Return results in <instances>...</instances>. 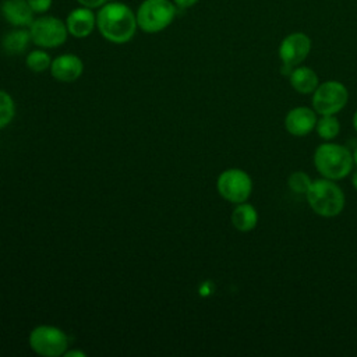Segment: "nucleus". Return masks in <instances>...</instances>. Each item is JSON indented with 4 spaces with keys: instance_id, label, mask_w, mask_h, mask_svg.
Instances as JSON below:
<instances>
[{
    "instance_id": "1",
    "label": "nucleus",
    "mask_w": 357,
    "mask_h": 357,
    "mask_svg": "<svg viewBox=\"0 0 357 357\" xmlns=\"http://www.w3.org/2000/svg\"><path fill=\"white\" fill-rule=\"evenodd\" d=\"M96 28L100 35L116 45L130 42L138 28L135 13L123 1H107L96 14Z\"/></svg>"
},
{
    "instance_id": "2",
    "label": "nucleus",
    "mask_w": 357,
    "mask_h": 357,
    "mask_svg": "<svg viewBox=\"0 0 357 357\" xmlns=\"http://www.w3.org/2000/svg\"><path fill=\"white\" fill-rule=\"evenodd\" d=\"M312 160L317 172L322 177L333 181L344 178L354 165L351 152L346 146L333 142H324L318 145Z\"/></svg>"
},
{
    "instance_id": "3",
    "label": "nucleus",
    "mask_w": 357,
    "mask_h": 357,
    "mask_svg": "<svg viewBox=\"0 0 357 357\" xmlns=\"http://www.w3.org/2000/svg\"><path fill=\"white\" fill-rule=\"evenodd\" d=\"M305 198L310 208L322 218L337 216L346 204L343 190L336 184V181L325 177L312 180L305 192Z\"/></svg>"
},
{
    "instance_id": "4",
    "label": "nucleus",
    "mask_w": 357,
    "mask_h": 357,
    "mask_svg": "<svg viewBox=\"0 0 357 357\" xmlns=\"http://www.w3.org/2000/svg\"><path fill=\"white\" fill-rule=\"evenodd\" d=\"M177 6L172 0H144L137 13L138 28L146 33L166 29L174 20Z\"/></svg>"
},
{
    "instance_id": "5",
    "label": "nucleus",
    "mask_w": 357,
    "mask_h": 357,
    "mask_svg": "<svg viewBox=\"0 0 357 357\" xmlns=\"http://www.w3.org/2000/svg\"><path fill=\"white\" fill-rule=\"evenodd\" d=\"M349 100V91L340 81L329 79L312 92V109L319 116L337 114Z\"/></svg>"
},
{
    "instance_id": "6",
    "label": "nucleus",
    "mask_w": 357,
    "mask_h": 357,
    "mask_svg": "<svg viewBox=\"0 0 357 357\" xmlns=\"http://www.w3.org/2000/svg\"><path fill=\"white\" fill-rule=\"evenodd\" d=\"M216 188L223 199L231 204H240L250 198L252 192V180L245 170L230 167L219 174Z\"/></svg>"
},
{
    "instance_id": "7",
    "label": "nucleus",
    "mask_w": 357,
    "mask_h": 357,
    "mask_svg": "<svg viewBox=\"0 0 357 357\" xmlns=\"http://www.w3.org/2000/svg\"><path fill=\"white\" fill-rule=\"evenodd\" d=\"M31 349L43 357H59L67 351L68 337L67 335L52 325H39L29 333Z\"/></svg>"
},
{
    "instance_id": "8",
    "label": "nucleus",
    "mask_w": 357,
    "mask_h": 357,
    "mask_svg": "<svg viewBox=\"0 0 357 357\" xmlns=\"http://www.w3.org/2000/svg\"><path fill=\"white\" fill-rule=\"evenodd\" d=\"M29 32L32 42L43 49L59 47L68 36L66 22L54 15H42L35 18L29 25Z\"/></svg>"
},
{
    "instance_id": "9",
    "label": "nucleus",
    "mask_w": 357,
    "mask_h": 357,
    "mask_svg": "<svg viewBox=\"0 0 357 357\" xmlns=\"http://www.w3.org/2000/svg\"><path fill=\"white\" fill-rule=\"evenodd\" d=\"M311 39L303 32H293L283 38L279 45V57L283 67L290 70L300 66L311 52Z\"/></svg>"
},
{
    "instance_id": "10",
    "label": "nucleus",
    "mask_w": 357,
    "mask_h": 357,
    "mask_svg": "<svg viewBox=\"0 0 357 357\" xmlns=\"http://www.w3.org/2000/svg\"><path fill=\"white\" fill-rule=\"evenodd\" d=\"M317 113L307 106H297L290 109L284 116V128L293 137H305L317 124Z\"/></svg>"
},
{
    "instance_id": "11",
    "label": "nucleus",
    "mask_w": 357,
    "mask_h": 357,
    "mask_svg": "<svg viewBox=\"0 0 357 357\" xmlns=\"http://www.w3.org/2000/svg\"><path fill=\"white\" fill-rule=\"evenodd\" d=\"M84 71L82 60L71 53H64L52 60L50 73L60 82H74Z\"/></svg>"
},
{
    "instance_id": "12",
    "label": "nucleus",
    "mask_w": 357,
    "mask_h": 357,
    "mask_svg": "<svg viewBox=\"0 0 357 357\" xmlns=\"http://www.w3.org/2000/svg\"><path fill=\"white\" fill-rule=\"evenodd\" d=\"M1 17L13 26L26 28L35 20V11L28 0H3L0 4Z\"/></svg>"
},
{
    "instance_id": "13",
    "label": "nucleus",
    "mask_w": 357,
    "mask_h": 357,
    "mask_svg": "<svg viewBox=\"0 0 357 357\" xmlns=\"http://www.w3.org/2000/svg\"><path fill=\"white\" fill-rule=\"evenodd\" d=\"M66 26L68 31V35L82 39L89 36L95 26H96V15L93 14L92 8L88 7H77L73 11L68 13L66 20Z\"/></svg>"
},
{
    "instance_id": "14",
    "label": "nucleus",
    "mask_w": 357,
    "mask_h": 357,
    "mask_svg": "<svg viewBox=\"0 0 357 357\" xmlns=\"http://www.w3.org/2000/svg\"><path fill=\"white\" fill-rule=\"evenodd\" d=\"M289 81H290V85L293 86V89L301 95L312 93L317 89V86L319 85L317 73L312 68L305 67V66L293 67L289 74Z\"/></svg>"
},
{
    "instance_id": "15",
    "label": "nucleus",
    "mask_w": 357,
    "mask_h": 357,
    "mask_svg": "<svg viewBox=\"0 0 357 357\" xmlns=\"http://www.w3.org/2000/svg\"><path fill=\"white\" fill-rule=\"evenodd\" d=\"M231 225L243 233L251 231L255 229L258 223V212L254 205L248 202H240L236 204V208L231 212Z\"/></svg>"
},
{
    "instance_id": "16",
    "label": "nucleus",
    "mask_w": 357,
    "mask_h": 357,
    "mask_svg": "<svg viewBox=\"0 0 357 357\" xmlns=\"http://www.w3.org/2000/svg\"><path fill=\"white\" fill-rule=\"evenodd\" d=\"M29 42H32L29 29L15 26L4 33L1 38V47L7 54H21L26 50Z\"/></svg>"
},
{
    "instance_id": "17",
    "label": "nucleus",
    "mask_w": 357,
    "mask_h": 357,
    "mask_svg": "<svg viewBox=\"0 0 357 357\" xmlns=\"http://www.w3.org/2000/svg\"><path fill=\"white\" fill-rule=\"evenodd\" d=\"M315 131L318 134L319 138L325 139V141H331L335 137L339 135L340 131V123L336 119V114H326V116H321L317 120L315 124Z\"/></svg>"
},
{
    "instance_id": "18",
    "label": "nucleus",
    "mask_w": 357,
    "mask_h": 357,
    "mask_svg": "<svg viewBox=\"0 0 357 357\" xmlns=\"http://www.w3.org/2000/svg\"><path fill=\"white\" fill-rule=\"evenodd\" d=\"M25 63H26V67L31 71H33V73H43L47 68H50L52 57H50V54L47 52L36 49V50H32V52L28 53V56L25 59Z\"/></svg>"
},
{
    "instance_id": "19",
    "label": "nucleus",
    "mask_w": 357,
    "mask_h": 357,
    "mask_svg": "<svg viewBox=\"0 0 357 357\" xmlns=\"http://www.w3.org/2000/svg\"><path fill=\"white\" fill-rule=\"evenodd\" d=\"M15 114V106L13 98L3 89H0V130L8 126Z\"/></svg>"
},
{
    "instance_id": "20",
    "label": "nucleus",
    "mask_w": 357,
    "mask_h": 357,
    "mask_svg": "<svg viewBox=\"0 0 357 357\" xmlns=\"http://www.w3.org/2000/svg\"><path fill=\"white\" fill-rule=\"evenodd\" d=\"M312 180L305 172H293L287 177V185L294 194H304L310 188Z\"/></svg>"
},
{
    "instance_id": "21",
    "label": "nucleus",
    "mask_w": 357,
    "mask_h": 357,
    "mask_svg": "<svg viewBox=\"0 0 357 357\" xmlns=\"http://www.w3.org/2000/svg\"><path fill=\"white\" fill-rule=\"evenodd\" d=\"M28 3L35 11V14H43L52 7L53 0H28Z\"/></svg>"
},
{
    "instance_id": "22",
    "label": "nucleus",
    "mask_w": 357,
    "mask_h": 357,
    "mask_svg": "<svg viewBox=\"0 0 357 357\" xmlns=\"http://www.w3.org/2000/svg\"><path fill=\"white\" fill-rule=\"evenodd\" d=\"M81 6L88 7V8H100L102 6H105L109 0H77Z\"/></svg>"
},
{
    "instance_id": "23",
    "label": "nucleus",
    "mask_w": 357,
    "mask_h": 357,
    "mask_svg": "<svg viewBox=\"0 0 357 357\" xmlns=\"http://www.w3.org/2000/svg\"><path fill=\"white\" fill-rule=\"evenodd\" d=\"M199 0H173V3L178 7V8H190L192 6H195Z\"/></svg>"
},
{
    "instance_id": "24",
    "label": "nucleus",
    "mask_w": 357,
    "mask_h": 357,
    "mask_svg": "<svg viewBox=\"0 0 357 357\" xmlns=\"http://www.w3.org/2000/svg\"><path fill=\"white\" fill-rule=\"evenodd\" d=\"M66 357H85L86 354L84 351H78V350H73V351H66L64 353Z\"/></svg>"
},
{
    "instance_id": "25",
    "label": "nucleus",
    "mask_w": 357,
    "mask_h": 357,
    "mask_svg": "<svg viewBox=\"0 0 357 357\" xmlns=\"http://www.w3.org/2000/svg\"><path fill=\"white\" fill-rule=\"evenodd\" d=\"M351 185L354 187V190H357V170L351 176Z\"/></svg>"
},
{
    "instance_id": "26",
    "label": "nucleus",
    "mask_w": 357,
    "mask_h": 357,
    "mask_svg": "<svg viewBox=\"0 0 357 357\" xmlns=\"http://www.w3.org/2000/svg\"><path fill=\"white\" fill-rule=\"evenodd\" d=\"M353 127H354V130H356V132H357V110H356L354 114H353Z\"/></svg>"
},
{
    "instance_id": "27",
    "label": "nucleus",
    "mask_w": 357,
    "mask_h": 357,
    "mask_svg": "<svg viewBox=\"0 0 357 357\" xmlns=\"http://www.w3.org/2000/svg\"><path fill=\"white\" fill-rule=\"evenodd\" d=\"M351 155H353V162H354V165L357 166V146H356V149L351 152Z\"/></svg>"
}]
</instances>
